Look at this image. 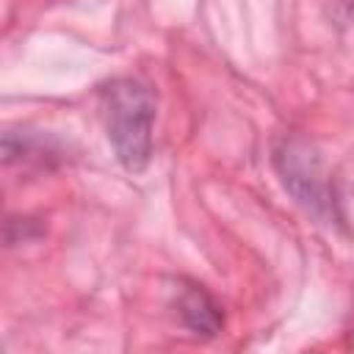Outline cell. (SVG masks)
Masks as SVG:
<instances>
[{
  "label": "cell",
  "mask_w": 354,
  "mask_h": 354,
  "mask_svg": "<svg viewBox=\"0 0 354 354\" xmlns=\"http://www.w3.org/2000/svg\"><path fill=\"white\" fill-rule=\"evenodd\" d=\"M102 108L108 119V138L124 169L141 171L152 147V94L136 80H113L102 88Z\"/></svg>",
  "instance_id": "6da1fadb"
},
{
  "label": "cell",
  "mask_w": 354,
  "mask_h": 354,
  "mask_svg": "<svg viewBox=\"0 0 354 354\" xmlns=\"http://www.w3.org/2000/svg\"><path fill=\"white\" fill-rule=\"evenodd\" d=\"M183 315L185 321L194 326V329H202V332H216L218 326V315H216V307L210 304V299L202 293V290H191L183 301Z\"/></svg>",
  "instance_id": "7a4b0ae2"
}]
</instances>
